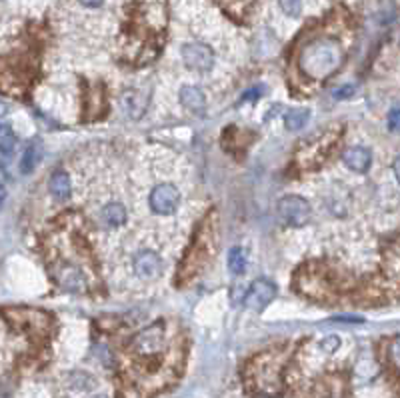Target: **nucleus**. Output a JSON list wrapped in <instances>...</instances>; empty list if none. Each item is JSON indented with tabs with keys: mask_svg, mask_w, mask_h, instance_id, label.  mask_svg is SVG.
Here are the masks:
<instances>
[{
	"mask_svg": "<svg viewBox=\"0 0 400 398\" xmlns=\"http://www.w3.org/2000/svg\"><path fill=\"white\" fill-rule=\"evenodd\" d=\"M282 369L284 355L282 352H263L252 358L244 371V386L252 397L278 398L282 394Z\"/></svg>",
	"mask_w": 400,
	"mask_h": 398,
	"instance_id": "obj_1",
	"label": "nucleus"
},
{
	"mask_svg": "<svg viewBox=\"0 0 400 398\" xmlns=\"http://www.w3.org/2000/svg\"><path fill=\"white\" fill-rule=\"evenodd\" d=\"M345 62L343 46L332 39L308 42L301 53V70L310 81H326Z\"/></svg>",
	"mask_w": 400,
	"mask_h": 398,
	"instance_id": "obj_2",
	"label": "nucleus"
},
{
	"mask_svg": "<svg viewBox=\"0 0 400 398\" xmlns=\"http://www.w3.org/2000/svg\"><path fill=\"white\" fill-rule=\"evenodd\" d=\"M166 329L165 322H154L140 330L128 344V355H165Z\"/></svg>",
	"mask_w": 400,
	"mask_h": 398,
	"instance_id": "obj_3",
	"label": "nucleus"
},
{
	"mask_svg": "<svg viewBox=\"0 0 400 398\" xmlns=\"http://www.w3.org/2000/svg\"><path fill=\"white\" fill-rule=\"evenodd\" d=\"M303 398H350L348 378L338 372L324 374L310 385Z\"/></svg>",
	"mask_w": 400,
	"mask_h": 398,
	"instance_id": "obj_4",
	"label": "nucleus"
},
{
	"mask_svg": "<svg viewBox=\"0 0 400 398\" xmlns=\"http://www.w3.org/2000/svg\"><path fill=\"white\" fill-rule=\"evenodd\" d=\"M278 214L289 226H304L310 220V205L304 200L303 196H284L278 200Z\"/></svg>",
	"mask_w": 400,
	"mask_h": 398,
	"instance_id": "obj_5",
	"label": "nucleus"
},
{
	"mask_svg": "<svg viewBox=\"0 0 400 398\" xmlns=\"http://www.w3.org/2000/svg\"><path fill=\"white\" fill-rule=\"evenodd\" d=\"M276 287L270 280L258 278L252 282V287L244 296V306L250 310H264L270 302L275 301Z\"/></svg>",
	"mask_w": 400,
	"mask_h": 398,
	"instance_id": "obj_6",
	"label": "nucleus"
},
{
	"mask_svg": "<svg viewBox=\"0 0 400 398\" xmlns=\"http://www.w3.org/2000/svg\"><path fill=\"white\" fill-rule=\"evenodd\" d=\"M180 194L172 184H158L151 194V208L156 214H172L179 206Z\"/></svg>",
	"mask_w": 400,
	"mask_h": 398,
	"instance_id": "obj_7",
	"label": "nucleus"
},
{
	"mask_svg": "<svg viewBox=\"0 0 400 398\" xmlns=\"http://www.w3.org/2000/svg\"><path fill=\"white\" fill-rule=\"evenodd\" d=\"M182 60L186 62V67L194 70H208L214 64V55L208 46L194 42L182 46Z\"/></svg>",
	"mask_w": 400,
	"mask_h": 398,
	"instance_id": "obj_8",
	"label": "nucleus"
},
{
	"mask_svg": "<svg viewBox=\"0 0 400 398\" xmlns=\"http://www.w3.org/2000/svg\"><path fill=\"white\" fill-rule=\"evenodd\" d=\"M163 270V262L160 256L152 250H142L138 252L137 259H135V273L140 278H154V276L160 275Z\"/></svg>",
	"mask_w": 400,
	"mask_h": 398,
	"instance_id": "obj_9",
	"label": "nucleus"
},
{
	"mask_svg": "<svg viewBox=\"0 0 400 398\" xmlns=\"http://www.w3.org/2000/svg\"><path fill=\"white\" fill-rule=\"evenodd\" d=\"M56 278L60 282L62 289L70 290V292H83L86 290V278L78 270V266H72V264H62L58 270H56Z\"/></svg>",
	"mask_w": 400,
	"mask_h": 398,
	"instance_id": "obj_10",
	"label": "nucleus"
},
{
	"mask_svg": "<svg viewBox=\"0 0 400 398\" xmlns=\"http://www.w3.org/2000/svg\"><path fill=\"white\" fill-rule=\"evenodd\" d=\"M373 160V154L364 146H352L343 154V163L354 172H366Z\"/></svg>",
	"mask_w": 400,
	"mask_h": 398,
	"instance_id": "obj_11",
	"label": "nucleus"
},
{
	"mask_svg": "<svg viewBox=\"0 0 400 398\" xmlns=\"http://www.w3.org/2000/svg\"><path fill=\"white\" fill-rule=\"evenodd\" d=\"M180 102L191 112H202L205 110V95L196 86H184L180 90Z\"/></svg>",
	"mask_w": 400,
	"mask_h": 398,
	"instance_id": "obj_12",
	"label": "nucleus"
},
{
	"mask_svg": "<svg viewBox=\"0 0 400 398\" xmlns=\"http://www.w3.org/2000/svg\"><path fill=\"white\" fill-rule=\"evenodd\" d=\"M48 188H50V193L55 194V198H58V200H67L70 196V179L62 172V170H56L55 174L50 177Z\"/></svg>",
	"mask_w": 400,
	"mask_h": 398,
	"instance_id": "obj_13",
	"label": "nucleus"
},
{
	"mask_svg": "<svg viewBox=\"0 0 400 398\" xmlns=\"http://www.w3.org/2000/svg\"><path fill=\"white\" fill-rule=\"evenodd\" d=\"M42 158V146L41 142H32L28 146L25 154H22V160H20V172L22 174H30L34 170V166L39 165V160Z\"/></svg>",
	"mask_w": 400,
	"mask_h": 398,
	"instance_id": "obj_14",
	"label": "nucleus"
},
{
	"mask_svg": "<svg viewBox=\"0 0 400 398\" xmlns=\"http://www.w3.org/2000/svg\"><path fill=\"white\" fill-rule=\"evenodd\" d=\"M102 219H104L106 224H111V226H120V224H125L126 222L125 206L118 205V203H112V205L104 206V210H102Z\"/></svg>",
	"mask_w": 400,
	"mask_h": 398,
	"instance_id": "obj_15",
	"label": "nucleus"
},
{
	"mask_svg": "<svg viewBox=\"0 0 400 398\" xmlns=\"http://www.w3.org/2000/svg\"><path fill=\"white\" fill-rule=\"evenodd\" d=\"M16 142L18 138L14 135V130L8 124H2V130H0V144H2V154L4 156H11L16 151Z\"/></svg>",
	"mask_w": 400,
	"mask_h": 398,
	"instance_id": "obj_16",
	"label": "nucleus"
},
{
	"mask_svg": "<svg viewBox=\"0 0 400 398\" xmlns=\"http://www.w3.org/2000/svg\"><path fill=\"white\" fill-rule=\"evenodd\" d=\"M228 268L233 275H242L247 270V256L240 248H230L228 252Z\"/></svg>",
	"mask_w": 400,
	"mask_h": 398,
	"instance_id": "obj_17",
	"label": "nucleus"
},
{
	"mask_svg": "<svg viewBox=\"0 0 400 398\" xmlns=\"http://www.w3.org/2000/svg\"><path fill=\"white\" fill-rule=\"evenodd\" d=\"M308 123V110H290L289 114H287V118H284V124H287V128L289 130H301L304 124Z\"/></svg>",
	"mask_w": 400,
	"mask_h": 398,
	"instance_id": "obj_18",
	"label": "nucleus"
},
{
	"mask_svg": "<svg viewBox=\"0 0 400 398\" xmlns=\"http://www.w3.org/2000/svg\"><path fill=\"white\" fill-rule=\"evenodd\" d=\"M125 107H126V110L130 112V116L132 118H140L142 116V112H144V102L138 98V95H132V92H128L125 97Z\"/></svg>",
	"mask_w": 400,
	"mask_h": 398,
	"instance_id": "obj_19",
	"label": "nucleus"
},
{
	"mask_svg": "<svg viewBox=\"0 0 400 398\" xmlns=\"http://www.w3.org/2000/svg\"><path fill=\"white\" fill-rule=\"evenodd\" d=\"M387 358L390 366L396 372H400V336L392 338L387 346Z\"/></svg>",
	"mask_w": 400,
	"mask_h": 398,
	"instance_id": "obj_20",
	"label": "nucleus"
},
{
	"mask_svg": "<svg viewBox=\"0 0 400 398\" xmlns=\"http://www.w3.org/2000/svg\"><path fill=\"white\" fill-rule=\"evenodd\" d=\"M278 2L289 16H298L303 13V0H278Z\"/></svg>",
	"mask_w": 400,
	"mask_h": 398,
	"instance_id": "obj_21",
	"label": "nucleus"
},
{
	"mask_svg": "<svg viewBox=\"0 0 400 398\" xmlns=\"http://www.w3.org/2000/svg\"><path fill=\"white\" fill-rule=\"evenodd\" d=\"M354 92H357V86H352V84H346V86H340V88L332 90V97L338 98V100H345V98L352 97Z\"/></svg>",
	"mask_w": 400,
	"mask_h": 398,
	"instance_id": "obj_22",
	"label": "nucleus"
},
{
	"mask_svg": "<svg viewBox=\"0 0 400 398\" xmlns=\"http://www.w3.org/2000/svg\"><path fill=\"white\" fill-rule=\"evenodd\" d=\"M388 128L392 132H399L400 135V109L390 110V114H388Z\"/></svg>",
	"mask_w": 400,
	"mask_h": 398,
	"instance_id": "obj_23",
	"label": "nucleus"
},
{
	"mask_svg": "<svg viewBox=\"0 0 400 398\" xmlns=\"http://www.w3.org/2000/svg\"><path fill=\"white\" fill-rule=\"evenodd\" d=\"M320 346H322V350H326V352H334V350L340 346V338H338V336H326V338L320 343Z\"/></svg>",
	"mask_w": 400,
	"mask_h": 398,
	"instance_id": "obj_24",
	"label": "nucleus"
},
{
	"mask_svg": "<svg viewBox=\"0 0 400 398\" xmlns=\"http://www.w3.org/2000/svg\"><path fill=\"white\" fill-rule=\"evenodd\" d=\"M336 322H350V324H360L362 318L359 316H336Z\"/></svg>",
	"mask_w": 400,
	"mask_h": 398,
	"instance_id": "obj_25",
	"label": "nucleus"
},
{
	"mask_svg": "<svg viewBox=\"0 0 400 398\" xmlns=\"http://www.w3.org/2000/svg\"><path fill=\"white\" fill-rule=\"evenodd\" d=\"M84 6H90V8H95V6H100L102 4V0H81Z\"/></svg>",
	"mask_w": 400,
	"mask_h": 398,
	"instance_id": "obj_26",
	"label": "nucleus"
},
{
	"mask_svg": "<svg viewBox=\"0 0 400 398\" xmlns=\"http://www.w3.org/2000/svg\"><path fill=\"white\" fill-rule=\"evenodd\" d=\"M394 174H396V179H399L400 182V156L394 158Z\"/></svg>",
	"mask_w": 400,
	"mask_h": 398,
	"instance_id": "obj_27",
	"label": "nucleus"
},
{
	"mask_svg": "<svg viewBox=\"0 0 400 398\" xmlns=\"http://www.w3.org/2000/svg\"><path fill=\"white\" fill-rule=\"evenodd\" d=\"M100 398H102V397H100Z\"/></svg>",
	"mask_w": 400,
	"mask_h": 398,
	"instance_id": "obj_28",
	"label": "nucleus"
}]
</instances>
